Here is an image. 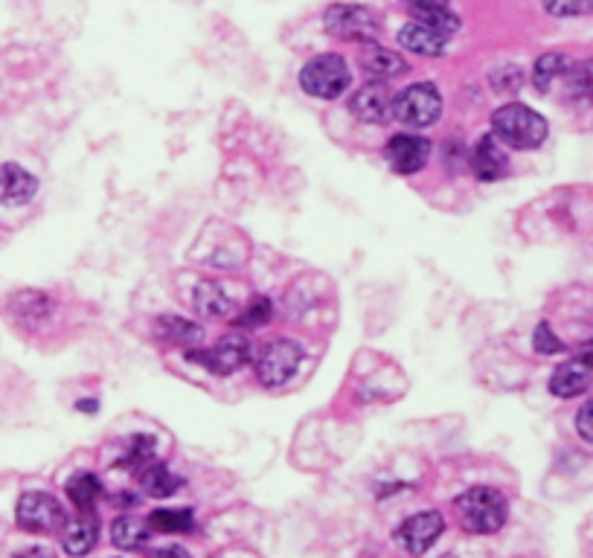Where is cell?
<instances>
[{
    "instance_id": "obj_1",
    "label": "cell",
    "mask_w": 593,
    "mask_h": 558,
    "mask_svg": "<svg viewBox=\"0 0 593 558\" xmlns=\"http://www.w3.org/2000/svg\"><path fill=\"white\" fill-rule=\"evenodd\" d=\"M492 131L504 146L518 149V152H529L545 146L547 140V120L538 111H532L529 105L513 103L497 108L492 117Z\"/></svg>"
},
{
    "instance_id": "obj_2",
    "label": "cell",
    "mask_w": 593,
    "mask_h": 558,
    "mask_svg": "<svg viewBox=\"0 0 593 558\" xmlns=\"http://www.w3.org/2000/svg\"><path fill=\"white\" fill-rule=\"evenodd\" d=\"M454 509H457V521L465 533L492 535L506 524L509 503H506V497L497 489L477 486L463 492L454 501Z\"/></svg>"
},
{
    "instance_id": "obj_3",
    "label": "cell",
    "mask_w": 593,
    "mask_h": 558,
    "mask_svg": "<svg viewBox=\"0 0 593 558\" xmlns=\"http://www.w3.org/2000/svg\"><path fill=\"white\" fill-rule=\"evenodd\" d=\"M353 82V73H349V64L344 56L337 53H323V56H314L312 62H305V67L300 71V88L305 90L314 99H337L344 94Z\"/></svg>"
},
{
    "instance_id": "obj_4",
    "label": "cell",
    "mask_w": 593,
    "mask_h": 558,
    "mask_svg": "<svg viewBox=\"0 0 593 558\" xmlns=\"http://www.w3.org/2000/svg\"><path fill=\"white\" fill-rule=\"evenodd\" d=\"M303 364V346L291 337H273L257 352V378L262 387L289 384Z\"/></svg>"
},
{
    "instance_id": "obj_5",
    "label": "cell",
    "mask_w": 593,
    "mask_h": 558,
    "mask_svg": "<svg viewBox=\"0 0 593 558\" xmlns=\"http://www.w3.org/2000/svg\"><path fill=\"white\" fill-rule=\"evenodd\" d=\"M442 117V94L431 82H417L396 94V120L410 128H428Z\"/></svg>"
},
{
    "instance_id": "obj_6",
    "label": "cell",
    "mask_w": 593,
    "mask_h": 558,
    "mask_svg": "<svg viewBox=\"0 0 593 558\" xmlns=\"http://www.w3.org/2000/svg\"><path fill=\"white\" fill-rule=\"evenodd\" d=\"M326 32L332 39L341 41H358V44H369L378 35V18L373 9L358 7V3H335L326 9Z\"/></svg>"
},
{
    "instance_id": "obj_7",
    "label": "cell",
    "mask_w": 593,
    "mask_h": 558,
    "mask_svg": "<svg viewBox=\"0 0 593 558\" xmlns=\"http://www.w3.org/2000/svg\"><path fill=\"white\" fill-rule=\"evenodd\" d=\"M15 521L18 527L24 529V533H58V529L65 527V506L56 501L47 492H26L21 501H18L15 509Z\"/></svg>"
},
{
    "instance_id": "obj_8",
    "label": "cell",
    "mask_w": 593,
    "mask_h": 558,
    "mask_svg": "<svg viewBox=\"0 0 593 558\" xmlns=\"http://www.w3.org/2000/svg\"><path fill=\"white\" fill-rule=\"evenodd\" d=\"M186 358L193 364H201L213 375H230L254 358V346L245 335H225L213 350H198L195 346V350L186 352Z\"/></svg>"
},
{
    "instance_id": "obj_9",
    "label": "cell",
    "mask_w": 593,
    "mask_h": 558,
    "mask_svg": "<svg viewBox=\"0 0 593 558\" xmlns=\"http://www.w3.org/2000/svg\"><path fill=\"white\" fill-rule=\"evenodd\" d=\"M442 529H445V521H442L440 512L425 509L408 518L396 529V541L410 552V556H425L433 544L440 541Z\"/></svg>"
},
{
    "instance_id": "obj_10",
    "label": "cell",
    "mask_w": 593,
    "mask_h": 558,
    "mask_svg": "<svg viewBox=\"0 0 593 558\" xmlns=\"http://www.w3.org/2000/svg\"><path fill=\"white\" fill-rule=\"evenodd\" d=\"M431 158V143L419 135H396L385 146L387 167L393 169L396 175H417L422 172Z\"/></svg>"
},
{
    "instance_id": "obj_11",
    "label": "cell",
    "mask_w": 593,
    "mask_h": 558,
    "mask_svg": "<svg viewBox=\"0 0 593 558\" xmlns=\"http://www.w3.org/2000/svg\"><path fill=\"white\" fill-rule=\"evenodd\" d=\"M353 114L362 122L385 126V122L396 120V94L385 82H369L353 96Z\"/></svg>"
},
{
    "instance_id": "obj_12",
    "label": "cell",
    "mask_w": 593,
    "mask_h": 558,
    "mask_svg": "<svg viewBox=\"0 0 593 558\" xmlns=\"http://www.w3.org/2000/svg\"><path fill=\"white\" fill-rule=\"evenodd\" d=\"M468 163H472L474 175H477V181H483V184L500 181V178L509 172V158H506L504 152V143H500L495 135H486L477 140Z\"/></svg>"
},
{
    "instance_id": "obj_13",
    "label": "cell",
    "mask_w": 593,
    "mask_h": 558,
    "mask_svg": "<svg viewBox=\"0 0 593 558\" xmlns=\"http://www.w3.org/2000/svg\"><path fill=\"white\" fill-rule=\"evenodd\" d=\"M99 541V518L90 512H76L73 518L65 521L62 527V544H65V552L73 558L88 556Z\"/></svg>"
},
{
    "instance_id": "obj_14",
    "label": "cell",
    "mask_w": 593,
    "mask_h": 558,
    "mask_svg": "<svg viewBox=\"0 0 593 558\" xmlns=\"http://www.w3.org/2000/svg\"><path fill=\"white\" fill-rule=\"evenodd\" d=\"M358 64H362V71L367 73V76H373V82H390L408 73V62H405L396 50L378 47L376 41L364 44Z\"/></svg>"
},
{
    "instance_id": "obj_15",
    "label": "cell",
    "mask_w": 593,
    "mask_h": 558,
    "mask_svg": "<svg viewBox=\"0 0 593 558\" xmlns=\"http://www.w3.org/2000/svg\"><path fill=\"white\" fill-rule=\"evenodd\" d=\"M399 44L401 47H408L410 53H417V56L425 58H436L445 53V44H449V35H442L440 30H433V26L422 24V21H410V24L401 26L399 32Z\"/></svg>"
},
{
    "instance_id": "obj_16",
    "label": "cell",
    "mask_w": 593,
    "mask_h": 558,
    "mask_svg": "<svg viewBox=\"0 0 593 558\" xmlns=\"http://www.w3.org/2000/svg\"><path fill=\"white\" fill-rule=\"evenodd\" d=\"M35 192H39V181L24 167H18V163L0 167V204L18 207V204H26L33 198Z\"/></svg>"
},
{
    "instance_id": "obj_17",
    "label": "cell",
    "mask_w": 593,
    "mask_h": 558,
    "mask_svg": "<svg viewBox=\"0 0 593 558\" xmlns=\"http://www.w3.org/2000/svg\"><path fill=\"white\" fill-rule=\"evenodd\" d=\"M154 337L169 346H181V350H195L204 341V326L193 320L177 318V314H163L154 320Z\"/></svg>"
},
{
    "instance_id": "obj_18",
    "label": "cell",
    "mask_w": 593,
    "mask_h": 558,
    "mask_svg": "<svg viewBox=\"0 0 593 558\" xmlns=\"http://www.w3.org/2000/svg\"><path fill=\"white\" fill-rule=\"evenodd\" d=\"M591 364L585 361H564L561 367H556V373L550 375V393L559 396V399H573V396H582V393L591 387Z\"/></svg>"
},
{
    "instance_id": "obj_19",
    "label": "cell",
    "mask_w": 593,
    "mask_h": 558,
    "mask_svg": "<svg viewBox=\"0 0 593 558\" xmlns=\"http://www.w3.org/2000/svg\"><path fill=\"white\" fill-rule=\"evenodd\" d=\"M137 480H140V486H143V492L149 497H172L177 489L184 486V480L172 474V469L166 463H161V460H152L137 474Z\"/></svg>"
},
{
    "instance_id": "obj_20",
    "label": "cell",
    "mask_w": 593,
    "mask_h": 558,
    "mask_svg": "<svg viewBox=\"0 0 593 558\" xmlns=\"http://www.w3.org/2000/svg\"><path fill=\"white\" fill-rule=\"evenodd\" d=\"M152 538V527L149 521H140L134 515H122L111 524V541L120 547V550H140Z\"/></svg>"
},
{
    "instance_id": "obj_21",
    "label": "cell",
    "mask_w": 593,
    "mask_h": 558,
    "mask_svg": "<svg viewBox=\"0 0 593 558\" xmlns=\"http://www.w3.org/2000/svg\"><path fill=\"white\" fill-rule=\"evenodd\" d=\"M67 497L79 512H90L97 506V501L103 497V483H99L97 474L90 471H79L67 480Z\"/></svg>"
},
{
    "instance_id": "obj_22",
    "label": "cell",
    "mask_w": 593,
    "mask_h": 558,
    "mask_svg": "<svg viewBox=\"0 0 593 558\" xmlns=\"http://www.w3.org/2000/svg\"><path fill=\"white\" fill-rule=\"evenodd\" d=\"M193 305L201 318H227L233 309L230 297L216 282H201L193 294Z\"/></svg>"
},
{
    "instance_id": "obj_23",
    "label": "cell",
    "mask_w": 593,
    "mask_h": 558,
    "mask_svg": "<svg viewBox=\"0 0 593 558\" xmlns=\"http://www.w3.org/2000/svg\"><path fill=\"white\" fill-rule=\"evenodd\" d=\"M570 73V62L568 56H561V53H545V56L538 58L536 67H532V85H536L541 94L553 88V82L559 76Z\"/></svg>"
},
{
    "instance_id": "obj_24",
    "label": "cell",
    "mask_w": 593,
    "mask_h": 558,
    "mask_svg": "<svg viewBox=\"0 0 593 558\" xmlns=\"http://www.w3.org/2000/svg\"><path fill=\"white\" fill-rule=\"evenodd\" d=\"M50 311V297L41 294V291H21V294L12 300V314H15L21 323H39V320L47 318Z\"/></svg>"
},
{
    "instance_id": "obj_25",
    "label": "cell",
    "mask_w": 593,
    "mask_h": 558,
    "mask_svg": "<svg viewBox=\"0 0 593 558\" xmlns=\"http://www.w3.org/2000/svg\"><path fill=\"white\" fill-rule=\"evenodd\" d=\"M154 437H131L129 446H126V454L120 457V469L131 471V474H140L145 465L154 460Z\"/></svg>"
},
{
    "instance_id": "obj_26",
    "label": "cell",
    "mask_w": 593,
    "mask_h": 558,
    "mask_svg": "<svg viewBox=\"0 0 593 558\" xmlns=\"http://www.w3.org/2000/svg\"><path fill=\"white\" fill-rule=\"evenodd\" d=\"M149 527L158 529V533H166V535L190 533V529L195 527L193 509H158V512H152Z\"/></svg>"
},
{
    "instance_id": "obj_27",
    "label": "cell",
    "mask_w": 593,
    "mask_h": 558,
    "mask_svg": "<svg viewBox=\"0 0 593 558\" xmlns=\"http://www.w3.org/2000/svg\"><path fill=\"white\" fill-rule=\"evenodd\" d=\"M413 12V18L417 21H422V24L433 26V30H440L442 35H454V32L460 30V18L451 12L449 7H428V9H410Z\"/></svg>"
},
{
    "instance_id": "obj_28",
    "label": "cell",
    "mask_w": 593,
    "mask_h": 558,
    "mask_svg": "<svg viewBox=\"0 0 593 558\" xmlns=\"http://www.w3.org/2000/svg\"><path fill=\"white\" fill-rule=\"evenodd\" d=\"M271 318H273L271 300H268V297H254V300L248 303V309L241 311V318L236 320V326L250 329V332H254V329L268 326V323H271Z\"/></svg>"
},
{
    "instance_id": "obj_29",
    "label": "cell",
    "mask_w": 593,
    "mask_h": 558,
    "mask_svg": "<svg viewBox=\"0 0 593 558\" xmlns=\"http://www.w3.org/2000/svg\"><path fill=\"white\" fill-rule=\"evenodd\" d=\"M591 0H545V9L556 18H576L591 12Z\"/></svg>"
},
{
    "instance_id": "obj_30",
    "label": "cell",
    "mask_w": 593,
    "mask_h": 558,
    "mask_svg": "<svg viewBox=\"0 0 593 558\" xmlns=\"http://www.w3.org/2000/svg\"><path fill=\"white\" fill-rule=\"evenodd\" d=\"M570 88L593 103V58H587V62H582L579 67L570 71Z\"/></svg>"
},
{
    "instance_id": "obj_31",
    "label": "cell",
    "mask_w": 593,
    "mask_h": 558,
    "mask_svg": "<svg viewBox=\"0 0 593 558\" xmlns=\"http://www.w3.org/2000/svg\"><path fill=\"white\" fill-rule=\"evenodd\" d=\"M532 346H536L538 355H559L564 350V343L556 337V332L550 329V323H538L536 335H532Z\"/></svg>"
},
{
    "instance_id": "obj_32",
    "label": "cell",
    "mask_w": 593,
    "mask_h": 558,
    "mask_svg": "<svg viewBox=\"0 0 593 558\" xmlns=\"http://www.w3.org/2000/svg\"><path fill=\"white\" fill-rule=\"evenodd\" d=\"M521 67H497V71L492 73V85H495L497 94H515V90L521 88Z\"/></svg>"
},
{
    "instance_id": "obj_33",
    "label": "cell",
    "mask_w": 593,
    "mask_h": 558,
    "mask_svg": "<svg viewBox=\"0 0 593 558\" xmlns=\"http://www.w3.org/2000/svg\"><path fill=\"white\" fill-rule=\"evenodd\" d=\"M576 431L579 437L593 446V401H587V405L576 414Z\"/></svg>"
},
{
    "instance_id": "obj_34",
    "label": "cell",
    "mask_w": 593,
    "mask_h": 558,
    "mask_svg": "<svg viewBox=\"0 0 593 558\" xmlns=\"http://www.w3.org/2000/svg\"><path fill=\"white\" fill-rule=\"evenodd\" d=\"M149 558H193L190 552L184 550V547H177V544H169V547H161L158 552H152Z\"/></svg>"
},
{
    "instance_id": "obj_35",
    "label": "cell",
    "mask_w": 593,
    "mask_h": 558,
    "mask_svg": "<svg viewBox=\"0 0 593 558\" xmlns=\"http://www.w3.org/2000/svg\"><path fill=\"white\" fill-rule=\"evenodd\" d=\"M15 558H56V556H53V552H50L47 547H30V550L18 552Z\"/></svg>"
},
{
    "instance_id": "obj_36",
    "label": "cell",
    "mask_w": 593,
    "mask_h": 558,
    "mask_svg": "<svg viewBox=\"0 0 593 558\" xmlns=\"http://www.w3.org/2000/svg\"><path fill=\"white\" fill-rule=\"evenodd\" d=\"M410 9H428V7H449V0H405Z\"/></svg>"
},
{
    "instance_id": "obj_37",
    "label": "cell",
    "mask_w": 593,
    "mask_h": 558,
    "mask_svg": "<svg viewBox=\"0 0 593 558\" xmlns=\"http://www.w3.org/2000/svg\"><path fill=\"white\" fill-rule=\"evenodd\" d=\"M576 358L585 361V364H591V367H593V341H587V343H582V346H579Z\"/></svg>"
}]
</instances>
